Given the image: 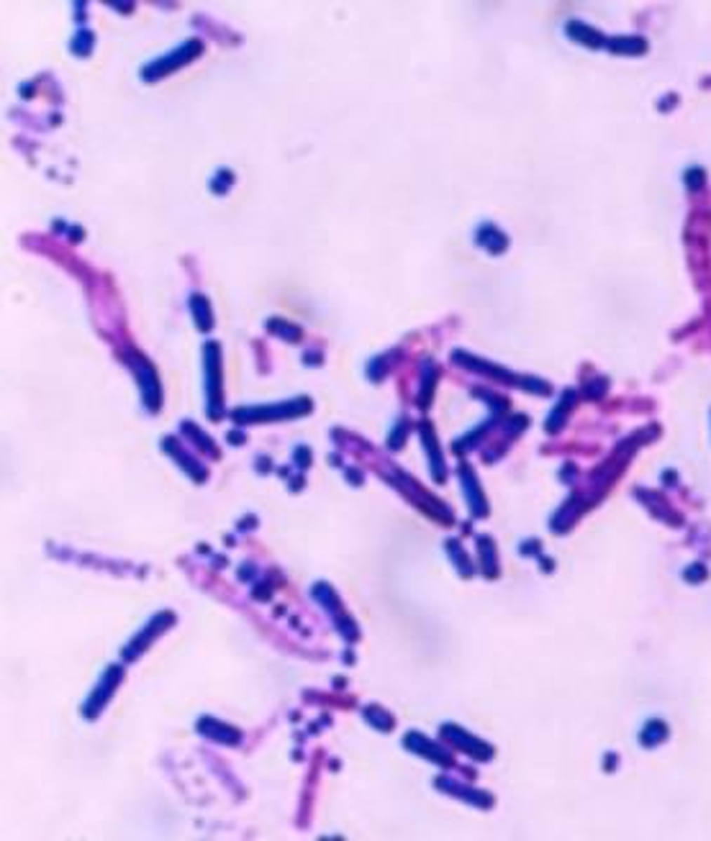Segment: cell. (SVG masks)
Listing matches in <instances>:
<instances>
[{
	"mask_svg": "<svg viewBox=\"0 0 711 841\" xmlns=\"http://www.w3.org/2000/svg\"><path fill=\"white\" fill-rule=\"evenodd\" d=\"M119 678H121V670H119V667H111V670L105 672L103 680H100V685L95 687V692H93V698H90V700H88V706H85V715H88V718H93V715H95L98 711L103 708L105 700L111 698V695H113V687H116Z\"/></svg>",
	"mask_w": 711,
	"mask_h": 841,
	"instance_id": "5",
	"label": "cell"
},
{
	"mask_svg": "<svg viewBox=\"0 0 711 841\" xmlns=\"http://www.w3.org/2000/svg\"><path fill=\"white\" fill-rule=\"evenodd\" d=\"M460 475H463V490H465V495H467V500H470L472 513L483 516V513H486V503H483V495H480V490H478V483H475V477H472V469L467 467V464H463V467H460Z\"/></svg>",
	"mask_w": 711,
	"mask_h": 841,
	"instance_id": "8",
	"label": "cell"
},
{
	"mask_svg": "<svg viewBox=\"0 0 711 841\" xmlns=\"http://www.w3.org/2000/svg\"><path fill=\"white\" fill-rule=\"evenodd\" d=\"M198 726H201L203 734H208V736L218 739V741H224V744H237V741H239V734H237V731L224 726V723L213 721V718H201Z\"/></svg>",
	"mask_w": 711,
	"mask_h": 841,
	"instance_id": "9",
	"label": "cell"
},
{
	"mask_svg": "<svg viewBox=\"0 0 711 841\" xmlns=\"http://www.w3.org/2000/svg\"><path fill=\"white\" fill-rule=\"evenodd\" d=\"M442 736L447 739V741H452V744L463 746V752L472 754L475 760H491V754H493L491 752V746L478 741V739L467 736V734H463V729H457V726H442Z\"/></svg>",
	"mask_w": 711,
	"mask_h": 841,
	"instance_id": "3",
	"label": "cell"
},
{
	"mask_svg": "<svg viewBox=\"0 0 711 841\" xmlns=\"http://www.w3.org/2000/svg\"><path fill=\"white\" fill-rule=\"evenodd\" d=\"M136 359V377H139V385H142V393H144V401L149 405L152 410L159 405V390H157V380H154V370L149 365H144L142 357H134Z\"/></svg>",
	"mask_w": 711,
	"mask_h": 841,
	"instance_id": "6",
	"label": "cell"
},
{
	"mask_svg": "<svg viewBox=\"0 0 711 841\" xmlns=\"http://www.w3.org/2000/svg\"><path fill=\"white\" fill-rule=\"evenodd\" d=\"M308 410V401L303 403H288V405H272V408H241L234 413L237 424H252V421H260V418H291L295 413H303Z\"/></svg>",
	"mask_w": 711,
	"mask_h": 841,
	"instance_id": "2",
	"label": "cell"
},
{
	"mask_svg": "<svg viewBox=\"0 0 711 841\" xmlns=\"http://www.w3.org/2000/svg\"><path fill=\"white\" fill-rule=\"evenodd\" d=\"M449 551H452V557L457 559V567L463 570L465 574H470V565H467V557H463V551L457 549V541H449Z\"/></svg>",
	"mask_w": 711,
	"mask_h": 841,
	"instance_id": "16",
	"label": "cell"
},
{
	"mask_svg": "<svg viewBox=\"0 0 711 841\" xmlns=\"http://www.w3.org/2000/svg\"><path fill=\"white\" fill-rule=\"evenodd\" d=\"M193 313H195V323H198V328H201V331H208L213 321H211V308L203 295H193Z\"/></svg>",
	"mask_w": 711,
	"mask_h": 841,
	"instance_id": "12",
	"label": "cell"
},
{
	"mask_svg": "<svg viewBox=\"0 0 711 841\" xmlns=\"http://www.w3.org/2000/svg\"><path fill=\"white\" fill-rule=\"evenodd\" d=\"M206 377H208V413L213 418L221 413V367H218V347L206 344Z\"/></svg>",
	"mask_w": 711,
	"mask_h": 841,
	"instance_id": "1",
	"label": "cell"
},
{
	"mask_svg": "<svg viewBox=\"0 0 711 841\" xmlns=\"http://www.w3.org/2000/svg\"><path fill=\"white\" fill-rule=\"evenodd\" d=\"M198 52H201V44H198V41H187V44L182 46V49H178L175 54H170L167 60L154 62L152 67H147L144 77H147V80H152L154 75H167V72H170V69H173L175 65H178V67H180V65H185V62L193 60V57H195Z\"/></svg>",
	"mask_w": 711,
	"mask_h": 841,
	"instance_id": "4",
	"label": "cell"
},
{
	"mask_svg": "<svg viewBox=\"0 0 711 841\" xmlns=\"http://www.w3.org/2000/svg\"><path fill=\"white\" fill-rule=\"evenodd\" d=\"M406 746H408L411 752L424 754V757H429V760L439 762V765H452V760H449V754H444V749H442V752H437V746L432 744L429 739L421 736V734H416V731L406 736Z\"/></svg>",
	"mask_w": 711,
	"mask_h": 841,
	"instance_id": "7",
	"label": "cell"
},
{
	"mask_svg": "<svg viewBox=\"0 0 711 841\" xmlns=\"http://www.w3.org/2000/svg\"><path fill=\"white\" fill-rule=\"evenodd\" d=\"M421 439H424V447L429 449V459H432V472H434L437 480H444V469H442V459H439V449L434 444V431H432V426L424 424L421 426Z\"/></svg>",
	"mask_w": 711,
	"mask_h": 841,
	"instance_id": "10",
	"label": "cell"
},
{
	"mask_svg": "<svg viewBox=\"0 0 711 841\" xmlns=\"http://www.w3.org/2000/svg\"><path fill=\"white\" fill-rule=\"evenodd\" d=\"M568 34H570L573 39H578L580 44H588V46L604 44V39H601L599 34H596V31L588 29V26H583V23H578V21L568 23Z\"/></svg>",
	"mask_w": 711,
	"mask_h": 841,
	"instance_id": "11",
	"label": "cell"
},
{
	"mask_svg": "<svg viewBox=\"0 0 711 841\" xmlns=\"http://www.w3.org/2000/svg\"><path fill=\"white\" fill-rule=\"evenodd\" d=\"M606 44L619 54H642L644 52L642 39H614V41H606Z\"/></svg>",
	"mask_w": 711,
	"mask_h": 841,
	"instance_id": "13",
	"label": "cell"
},
{
	"mask_svg": "<svg viewBox=\"0 0 711 841\" xmlns=\"http://www.w3.org/2000/svg\"><path fill=\"white\" fill-rule=\"evenodd\" d=\"M270 328H272V331H277V334H283L288 342H298V328H295V326H288V323H283V321H280V323H277V321H272V323H270Z\"/></svg>",
	"mask_w": 711,
	"mask_h": 841,
	"instance_id": "15",
	"label": "cell"
},
{
	"mask_svg": "<svg viewBox=\"0 0 711 841\" xmlns=\"http://www.w3.org/2000/svg\"><path fill=\"white\" fill-rule=\"evenodd\" d=\"M365 715H367V721L375 723V726H378L380 731H390V726H393V718H390L388 713H380V711H378L375 706L370 708Z\"/></svg>",
	"mask_w": 711,
	"mask_h": 841,
	"instance_id": "14",
	"label": "cell"
}]
</instances>
